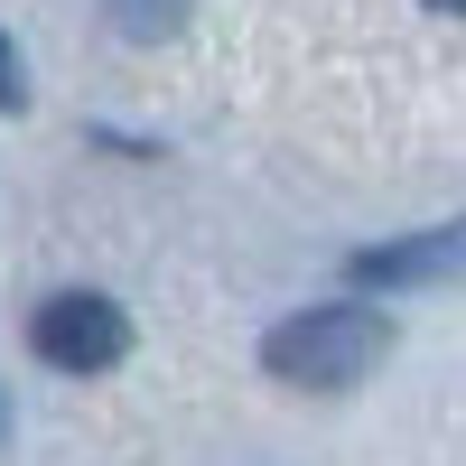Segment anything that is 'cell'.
<instances>
[{"label":"cell","instance_id":"obj_1","mask_svg":"<svg viewBox=\"0 0 466 466\" xmlns=\"http://www.w3.org/2000/svg\"><path fill=\"white\" fill-rule=\"evenodd\" d=\"M382 355H392V318L373 299H318L261 336V373L289 392H355Z\"/></svg>","mask_w":466,"mask_h":466},{"label":"cell","instance_id":"obj_2","mask_svg":"<svg viewBox=\"0 0 466 466\" xmlns=\"http://www.w3.org/2000/svg\"><path fill=\"white\" fill-rule=\"evenodd\" d=\"M28 345H37V364H56V373H112L131 355V318H122V299H103V289H56V299H37Z\"/></svg>","mask_w":466,"mask_h":466},{"label":"cell","instance_id":"obj_3","mask_svg":"<svg viewBox=\"0 0 466 466\" xmlns=\"http://www.w3.org/2000/svg\"><path fill=\"white\" fill-rule=\"evenodd\" d=\"M466 270V215L430 224V233H392V243H364L345 252V289H430V280H457Z\"/></svg>","mask_w":466,"mask_h":466},{"label":"cell","instance_id":"obj_4","mask_svg":"<svg viewBox=\"0 0 466 466\" xmlns=\"http://www.w3.org/2000/svg\"><path fill=\"white\" fill-rule=\"evenodd\" d=\"M187 10H197V0H103L112 37H131V47H159V37H177Z\"/></svg>","mask_w":466,"mask_h":466},{"label":"cell","instance_id":"obj_5","mask_svg":"<svg viewBox=\"0 0 466 466\" xmlns=\"http://www.w3.org/2000/svg\"><path fill=\"white\" fill-rule=\"evenodd\" d=\"M0 112H28V56L10 47V28H0Z\"/></svg>","mask_w":466,"mask_h":466},{"label":"cell","instance_id":"obj_6","mask_svg":"<svg viewBox=\"0 0 466 466\" xmlns=\"http://www.w3.org/2000/svg\"><path fill=\"white\" fill-rule=\"evenodd\" d=\"M430 10H448V19H466V0H430Z\"/></svg>","mask_w":466,"mask_h":466}]
</instances>
